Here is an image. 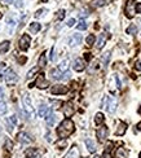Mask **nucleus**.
I'll return each instance as SVG.
<instances>
[{
  "instance_id": "nucleus-1",
  "label": "nucleus",
  "mask_w": 141,
  "mask_h": 158,
  "mask_svg": "<svg viewBox=\"0 0 141 158\" xmlns=\"http://www.w3.org/2000/svg\"><path fill=\"white\" fill-rule=\"evenodd\" d=\"M74 130H75V127H74V122L71 121L70 118H66L65 121L61 122V124L58 126L57 134H58V136H60L61 139H66V137H69L71 134H73Z\"/></svg>"
},
{
  "instance_id": "nucleus-2",
  "label": "nucleus",
  "mask_w": 141,
  "mask_h": 158,
  "mask_svg": "<svg viewBox=\"0 0 141 158\" xmlns=\"http://www.w3.org/2000/svg\"><path fill=\"white\" fill-rule=\"evenodd\" d=\"M102 108H105L109 113H114L115 109H117V100L109 96H105L104 100H102Z\"/></svg>"
},
{
  "instance_id": "nucleus-3",
  "label": "nucleus",
  "mask_w": 141,
  "mask_h": 158,
  "mask_svg": "<svg viewBox=\"0 0 141 158\" xmlns=\"http://www.w3.org/2000/svg\"><path fill=\"white\" fill-rule=\"evenodd\" d=\"M22 106H24V110H25V113H26V115L30 118V117L32 115V113H34V109H32L31 100H30L27 93H25V95L22 96Z\"/></svg>"
},
{
  "instance_id": "nucleus-4",
  "label": "nucleus",
  "mask_w": 141,
  "mask_h": 158,
  "mask_svg": "<svg viewBox=\"0 0 141 158\" xmlns=\"http://www.w3.org/2000/svg\"><path fill=\"white\" fill-rule=\"evenodd\" d=\"M136 13V5H135V0H128L125 4V16L128 18H132Z\"/></svg>"
},
{
  "instance_id": "nucleus-5",
  "label": "nucleus",
  "mask_w": 141,
  "mask_h": 158,
  "mask_svg": "<svg viewBox=\"0 0 141 158\" xmlns=\"http://www.w3.org/2000/svg\"><path fill=\"white\" fill-rule=\"evenodd\" d=\"M30 41H31V38H30L29 34H24L22 38L20 39V48L22 51H27L30 47Z\"/></svg>"
},
{
  "instance_id": "nucleus-6",
  "label": "nucleus",
  "mask_w": 141,
  "mask_h": 158,
  "mask_svg": "<svg viewBox=\"0 0 141 158\" xmlns=\"http://www.w3.org/2000/svg\"><path fill=\"white\" fill-rule=\"evenodd\" d=\"M5 82L7 84H14V83H17V80H18V77H17V74L13 71V70H8V71L5 73Z\"/></svg>"
},
{
  "instance_id": "nucleus-7",
  "label": "nucleus",
  "mask_w": 141,
  "mask_h": 158,
  "mask_svg": "<svg viewBox=\"0 0 141 158\" xmlns=\"http://www.w3.org/2000/svg\"><path fill=\"white\" fill-rule=\"evenodd\" d=\"M67 91H69V88L66 87V85L57 84V85H53L52 90H51V92H52L53 95H63V93H66Z\"/></svg>"
},
{
  "instance_id": "nucleus-8",
  "label": "nucleus",
  "mask_w": 141,
  "mask_h": 158,
  "mask_svg": "<svg viewBox=\"0 0 141 158\" xmlns=\"http://www.w3.org/2000/svg\"><path fill=\"white\" fill-rule=\"evenodd\" d=\"M107 134H109L107 127H100V128L97 130V132H96L97 137H98V141L104 142L105 140H106V137H107Z\"/></svg>"
},
{
  "instance_id": "nucleus-9",
  "label": "nucleus",
  "mask_w": 141,
  "mask_h": 158,
  "mask_svg": "<svg viewBox=\"0 0 141 158\" xmlns=\"http://www.w3.org/2000/svg\"><path fill=\"white\" fill-rule=\"evenodd\" d=\"M51 75H52V78L53 79H56V80H61V79H65V78H69V75H70V73H65V74H61V71L60 70H56V69H53V70H51Z\"/></svg>"
},
{
  "instance_id": "nucleus-10",
  "label": "nucleus",
  "mask_w": 141,
  "mask_h": 158,
  "mask_svg": "<svg viewBox=\"0 0 141 158\" xmlns=\"http://www.w3.org/2000/svg\"><path fill=\"white\" fill-rule=\"evenodd\" d=\"M62 111H63V115L67 117V118H70V117L74 114V111H75V110H74L73 104H71V102H66V104H63Z\"/></svg>"
},
{
  "instance_id": "nucleus-11",
  "label": "nucleus",
  "mask_w": 141,
  "mask_h": 158,
  "mask_svg": "<svg viewBox=\"0 0 141 158\" xmlns=\"http://www.w3.org/2000/svg\"><path fill=\"white\" fill-rule=\"evenodd\" d=\"M80 41H82V35L80 34H74V35L69 39V45L75 47V45H78V44H80Z\"/></svg>"
},
{
  "instance_id": "nucleus-12",
  "label": "nucleus",
  "mask_w": 141,
  "mask_h": 158,
  "mask_svg": "<svg viewBox=\"0 0 141 158\" xmlns=\"http://www.w3.org/2000/svg\"><path fill=\"white\" fill-rule=\"evenodd\" d=\"M73 67L75 71H83L84 67H86V64H84V61L82 58H76L73 64Z\"/></svg>"
},
{
  "instance_id": "nucleus-13",
  "label": "nucleus",
  "mask_w": 141,
  "mask_h": 158,
  "mask_svg": "<svg viewBox=\"0 0 141 158\" xmlns=\"http://www.w3.org/2000/svg\"><path fill=\"white\" fill-rule=\"evenodd\" d=\"M51 113L49 108H48L45 104H42V105L39 106V110H38V114H39V117H42V118H47V115Z\"/></svg>"
},
{
  "instance_id": "nucleus-14",
  "label": "nucleus",
  "mask_w": 141,
  "mask_h": 158,
  "mask_svg": "<svg viewBox=\"0 0 141 158\" xmlns=\"http://www.w3.org/2000/svg\"><path fill=\"white\" fill-rule=\"evenodd\" d=\"M35 84H36L38 87L40 88V90H45V88L49 85V83H48L47 80L44 79V77H43V74H42L39 78H38V80H36V83H35Z\"/></svg>"
},
{
  "instance_id": "nucleus-15",
  "label": "nucleus",
  "mask_w": 141,
  "mask_h": 158,
  "mask_svg": "<svg viewBox=\"0 0 141 158\" xmlns=\"http://www.w3.org/2000/svg\"><path fill=\"white\" fill-rule=\"evenodd\" d=\"M18 141L21 144H30L31 142V137L27 134H25V132H21V134H18Z\"/></svg>"
},
{
  "instance_id": "nucleus-16",
  "label": "nucleus",
  "mask_w": 141,
  "mask_h": 158,
  "mask_svg": "<svg viewBox=\"0 0 141 158\" xmlns=\"http://www.w3.org/2000/svg\"><path fill=\"white\" fill-rule=\"evenodd\" d=\"M125 131H127V124H125L124 122H120V123L118 124V128H117V131H115V135L122 136V135L125 134Z\"/></svg>"
},
{
  "instance_id": "nucleus-17",
  "label": "nucleus",
  "mask_w": 141,
  "mask_h": 158,
  "mask_svg": "<svg viewBox=\"0 0 141 158\" xmlns=\"http://www.w3.org/2000/svg\"><path fill=\"white\" fill-rule=\"evenodd\" d=\"M84 142H86V146L88 148V150H89L91 153H94V152H96V144H94V142L92 141L91 139H86V141H84Z\"/></svg>"
},
{
  "instance_id": "nucleus-18",
  "label": "nucleus",
  "mask_w": 141,
  "mask_h": 158,
  "mask_svg": "<svg viewBox=\"0 0 141 158\" xmlns=\"http://www.w3.org/2000/svg\"><path fill=\"white\" fill-rule=\"evenodd\" d=\"M78 157H79V150H78V148H76V146H73V149H71L70 152L66 154L65 158H78Z\"/></svg>"
},
{
  "instance_id": "nucleus-19",
  "label": "nucleus",
  "mask_w": 141,
  "mask_h": 158,
  "mask_svg": "<svg viewBox=\"0 0 141 158\" xmlns=\"http://www.w3.org/2000/svg\"><path fill=\"white\" fill-rule=\"evenodd\" d=\"M7 123H8V131H9V132H12V131L14 130V124L17 123V118L13 115L12 118H9L8 121H7Z\"/></svg>"
},
{
  "instance_id": "nucleus-20",
  "label": "nucleus",
  "mask_w": 141,
  "mask_h": 158,
  "mask_svg": "<svg viewBox=\"0 0 141 158\" xmlns=\"http://www.w3.org/2000/svg\"><path fill=\"white\" fill-rule=\"evenodd\" d=\"M105 41H106V35H105V34H101V35L98 36V39H97V48L101 49L102 47L105 45Z\"/></svg>"
},
{
  "instance_id": "nucleus-21",
  "label": "nucleus",
  "mask_w": 141,
  "mask_h": 158,
  "mask_svg": "<svg viewBox=\"0 0 141 158\" xmlns=\"http://www.w3.org/2000/svg\"><path fill=\"white\" fill-rule=\"evenodd\" d=\"M9 47H11V43H9L8 40L0 43V53H7L8 49H9Z\"/></svg>"
},
{
  "instance_id": "nucleus-22",
  "label": "nucleus",
  "mask_w": 141,
  "mask_h": 158,
  "mask_svg": "<svg viewBox=\"0 0 141 158\" xmlns=\"http://www.w3.org/2000/svg\"><path fill=\"white\" fill-rule=\"evenodd\" d=\"M40 28H42V26H40V23H38V22H32L31 25H30V31H31L32 34H36Z\"/></svg>"
},
{
  "instance_id": "nucleus-23",
  "label": "nucleus",
  "mask_w": 141,
  "mask_h": 158,
  "mask_svg": "<svg viewBox=\"0 0 141 158\" xmlns=\"http://www.w3.org/2000/svg\"><path fill=\"white\" fill-rule=\"evenodd\" d=\"M127 155H128V153L124 148H119L117 150V158H127Z\"/></svg>"
},
{
  "instance_id": "nucleus-24",
  "label": "nucleus",
  "mask_w": 141,
  "mask_h": 158,
  "mask_svg": "<svg viewBox=\"0 0 141 158\" xmlns=\"http://www.w3.org/2000/svg\"><path fill=\"white\" fill-rule=\"evenodd\" d=\"M67 69H69V60H65V61H62V62L60 64V66H58V70H60V71L67 73Z\"/></svg>"
},
{
  "instance_id": "nucleus-25",
  "label": "nucleus",
  "mask_w": 141,
  "mask_h": 158,
  "mask_svg": "<svg viewBox=\"0 0 141 158\" xmlns=\"http://www.w3.org/2000/svg\"><path fill=\"white\" fill-rule=\"evenodd\" d=\"M45 121H47V124H49V126H52V124L56 122V115L52 113V111H51V113L47 115V118H45Z\"/></svg>"
},
{
  "instance_id": "nucleus-26",
  "label": "nucleus",
  "mask_w": 141,
  "mask_h": 158,
  "mask_svg": "<svg viewBox=\"0 0 141 158\" xmlns=\"http://www.w3.org/2000/svg\"><path fill=\"white\" fill-rule=\"evenodd\" d=\"M38 65H39V67H44L45 65H47V57H45V53L40 54L39 61H38Z\"/></svg>"
},
{
  "instance_id": "nucleus-27",
  "label": "nucleus",
  "mask_w": 141,
  "mask_h": 158,
  "mask_svg": "<svg viewBox=\"0 0 141 158\" xmlns=\"http://www.w3.org/2000/svg\"><path fill=\"white\" fill-rule=\"evenodd\" d=\"M35 154H36V150H35L34 148H29V149H26V152H25V157L26 158H32Z\"/></svg>"
},
{
  "instance_id": "nucleus-28",
  "label": "nucleus",
  "mask_w": 141,
  "mask_h": 158,
  "mask_svg": "<svg viewBox=\"0 0 141 158\" xmlns=\"http://www.w3.org/2000/svg\"><path fill=\"white\" fill-rule=\"evenodd\" d=\"M104 114L102 113H97L96 115H94V123L96 124H101L102 122H104Z\"/></svg>"
},
{
  "instance_id": "nucleus-29",
  "label": "nucleus",
  "mask_w": 141,
  "mask_h": 158,
  "mask_svg": "<svg viewBox=\"0 0 141 158\" xmlns=\"http://www.w3.org/2000/svg\"><path fill=\"white\" fill-rule=\"evenodd\" d=\"M125 31H127V34H130V35H135V34L137 33V26H136V25H131V26H128Z\"/></svg>"
},
{
  "instance_id": "nucleus-30",
  "label": "nucleus",
  "mask_w": 141,
  "mask_h": 158,
  "mask_svg": "<svg viewBox=\"0 0 141 158\" xmlns=\"http://www.w3.org/2000/svg\"><path fill=\"white\" fill-rule=\"evenodd\" d=\"M76 28H78V30H86L87 28V22L84 20H80L79 21V23L76 25Z\"/></svg>"
},
{
  "instance_id": "nucleus-31",
  "label": "nucleus",
  "mask_w": 141,
  "mask_h": 158,
  "mask_svg": "<svg viewBox=\"0 0 141 158\" xmlns=\"http://www.w3.org/2000/svg\"><path fill=\"white\" fill-rule=\"evenodd\" d=\"M4 148H5L8 152H11L12 150V148H13V142H12V140L11 139H7L5 140V144H4Z\"/></svg>"
},
{
  "instance_id": "nucleus-32",
  "label": "nucleus",
  "mask_w": 141,
  "mask_h": 158,
  "mask_svg": "<svg viewBox=\"0 0 141 158\" xmlns=\"http://www.w3.org/2000/svg\"><path fill=\"white\" fill-rule=\"evenodd\" d=\"M7 113V104L4 101H0V115Z\"/></svg>"
},
{
  "instance_id": "nucleus-33",
  "label": "nucleus",
  "mask_w": 141,
  "mask_h": 158,
  "mask_svg": "<svg viewBox=\"0 0 141 158\" xmlns=\"http://www.w3.org/2000/svg\"><path fill=\"white\" fill-rule=\"evenodd\" d=\"M56 145H57L60 149H62V148H65L66 145H67V141H66V139H61L60 141H57L56 142Z\"/></svg>"
},
{
  "instance_id": "nucleus-34",
  "label": "nucleus",
  "mask_w": 141,
  "mask_h": 158,
  "mask_svg": "<svg viewBox=\"0 0 141 158\" xmlns=\"http://www.w3.org/2000/svg\"><path fill=\"white\" fill-rule=\"evenodd\" d=\"M86 41H87V45H92V44L94 43V35H88L87 36V39H86Z\"/></svg>"
},
{
  "instance_id": "nucleus-35",
  "label": "nucleus",
  "mask_w": 141,
  "mask_h": 158,
  "mask_svg": "<svg viewBox=\"0 0 141 158\" xmlns=\"http://www.w3.org/2000/svg\"><path fill=\"white\" fill-rule=\"evenodd\" d=\"M38 70H39V66L31 69L29 73H27V78H29V79H30V78H32V77H34V74H36V73H38Z\"/></svg>"
},
{
  "instance_id": "nucleus-36",
  "label": "nucleus",
  "mask_w": 141,
  "mask_h": 158,
  "mask_svg": "<svg viewBox=\"0 0 141 158\" xmlns=\"http://www.w3.org/2000/svg\"><path fill=\"white\" fill-rule=\"evenodd\" d=\"M109 60H110V52H106V53L104 54V57H102V62H104V65H105V66H106V65H107Z\"/></svg>"
},
{
  "instance_id": "nucleus-37",
  "label": "nucleus",
  "mask_w": 141,
  "mask_h": 158,
  "mask_svg": "<svg viewBox=\"0 0 141 158\" xmlns=\"http://www.w3.org/2000/svg\"><path fill=\"white\" fill-rule=\"evenodd\" d=\"M56 17H57V20H63V18H65V10H63V9L58 10Z\"/></svg>"
},
{
  "instance_id": "nucleus-38",
  "label": "nucleus",
  "mask_w": 141,
  "mask_h": 158,
  "mask_svg": "<svg viewBox=\"0 0 141 158\" xmlns=\"http://www.w3.org/2000/svg\"><path fill=\"white\" fill-rule=\"evenodd\" d=\"M93 4L94 7H102V5H105V0H94Z\"/></svg>"
},
{
  "instance_id": "nucleus-39",
  "label": "nucleus",
  "mask_w": 141,
  "mask_h": 158,
  "mask_svg": "<svg viewBox=\"0 0 141 158\" xmlns=\"http://www.w3.org/2000/svg\"><path fill=\"white\" fill-rule=\"evenodd\" d=\"M45 12H47V10H45V9H39V10H38L36 13H35V17H36V18L42 17V14H44Z\"/></svg>"
},
{
  "instance_id": "nucleus-40",
  "label": "nucleus",
  "mask_w": 141,
  "mask_h": 158,
  "mask_svg": "<svg viewBox=\"0 0 141 158\" xmlns=\"http://www.w3.org/2000/svg\"><path fill=\"white\" fill-rule=\"evenodd\" d=\"M14 5H16L17 8H22V7H24V1H22V0H17Z\"/></svg>"
},
{
  "instance_id": "nucleus-41",
  "label": "nucleus",
  "mask_w": 141,
  "mask_h": 158,
  "mask_svg": "<svg viewBox=\"0 0 141 158\" xmlns=\"http://www.w3.org/2000/svg\"><path fill=\"white\" fill-rule=\"evenodd\" d=\"M51 60H52V61H55V60H56V56H55V47L51 49Z\"/></svg>"
},
{
  "instance_id": "nucleus-42",
  "label": "nucleus",
  "mask_w": 141,
  "mask_h": 158,
  "mask_svg": "<svg viewBox=\"0 0 141 158\" xmlns=\"http://www.w3.org/2000/svg\"><path fill=\"white\" fill-rule=\"evenodd\" d=\"M7 69V65L5 64H1V67H0V77L3 75V73H4V70Z\"/></svg>"
},
{
  "instance_id": "nucleus-43",
  "label": "nucleus",
  "mask_w": 141,
  "mask_h": 158,
  "mask_svg": "<svg viewBox=\"0 0 141 158\" xmlns=\"http://www.w3.org/2000/svg\"><path fill=\"white\" fill-rule=\"evenodd\" d=\"M74 23H75V20H74V18H70V20L67 21V26H69V27L74 26Z\"/></svg>"
},
{
  "instance_id": "nucleus-44",
  "label": "nucleus",
  "mask_w": 141,
  "mask_h": 158,
  "mask_svg": "<svg viewBox=\"0 0 141 158\" xmlns=\"http://www.w3.org/2000/svg\"><path fill=\"white\" fill-rule=\"evenodd\" d=\"M135 67H136V70H138V71H141V61H137V62H136Z\"/></svg>"
},
{
  "instance_id": "nucleus-45",
  "label": "nucleus",
  "mask_w": 141,
  "mask_h": 158,
  "mask_svg": "<svg viewBox=\"0 0 141 158\" xmlns=\"http://www.w3.org/2000/svg\"><path fill=\"white\" fill-rule=\"evenodd\" d=\"M136 13H141V3L136 5Z\"/></svg>"
},
{
  "instance_id": "nucleus-46",
  "label": "nucleus",
  "mask_w": 141,
  "mask_h": 158,
  "mask_svg": "<svg viewBox=\"0 0 141 158\" xmlns=\"http://www.w3.org/2000/svg\"><path fill=\"white\" fill-rule=\"evenodd\" d=\"M3 97V90H1V87H0V98Z\"/></svg>"
},
{
  "instance_id": "nucleus-47",
  "label": "nucleus",
  "mask_w": 141,
  "mask_h": 158,
  "mask_svg": "<svg viewBox=\"0 0 141 158\" xmlns=\"http://www.w3.org/2000/svg\"><path fill=\"white\" fill-rule=\"evenodd\" d=\"M138 114H140V115H141V108L138 109Z\"/></svg>"
},
{
  "instance_id": "nucleus-48",
  "label": "nucleus",
  "mask_w": 141,
  "mask_h": 158,
  "mask_svg": "<svg viewBox=\"0 0 141 158\" xmlns=\"http://www.w3.org/2000/svg\"><path fill=\"white\" fill-rule=\"evenodd\" d=\"M7 1H8V3H12V1H13V0H7Z\"/></svg>"
},
{
  "instance_id": "nucleus-49",
  "label": "nucleus",
  "mask_w": 141,
  "mask_h": 158,
  "mask_svg": "<svg viewBox=\"0 0 141 158\" xmlns=\"http://www.w3.org/2000/svg\"><path fill=\"white\" fill-rule=\"evenodd\" d=\"M140 158H141V153H140Z\"/></svg>"
},
{
  "instance_id": "nucleus-50",
  "label": "nucleus",
  "mask_w": 141,
  "mask_h": 158,
  "mask_svg": "<svg viewBox=\"0 0 141 158\" xmlns=\"http://www.w3.org/2000/svg\"><path fill=\"white\" fill-rule=\"evenodd\" d=\"M43 1H47V0H43Z\"/></svg>"
}]
</instances>
